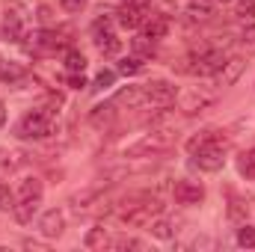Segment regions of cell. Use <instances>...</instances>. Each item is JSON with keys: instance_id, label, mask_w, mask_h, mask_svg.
<instances>
[{"instance_id": "cell-18", "label": "cell", "mask_w": 255, "mask_h": 252, "mask_svg": "<svg viewBox=\"0 0 255 252\" xmlns=\"http://www.w3.org/2000/svg\"><path fill=\"white\" fill-rule=\"evenodd\" d=\"M142 12H145V9H136V6H122V12H119V24H122V27H128V30L139 27V24H142Z\"/></svg>"}, {"instance_id": "cell-10", "label": "cell", "mask_w": 255, "mask_h": 252, "mask_svg": "<svg viewBox=\"0 0 255 252\" xmlns=\"http://www.w3.org/2000/svg\"><path fill=\"white\" fill-rule=\"evenodd\" d=\"M65 232V217H63V211H45L42 217H39V235L42 238H60Z\"/></svg>"}, {"instance_id": "cell-8", "label": "cell", "mask_w": 255, "mask_h": 252, "mask_svg": "<svg viewBox=\"0 0 255 252\" xmlns=\"http://www.w3.org/2000/svg\"><path fill=\"white\" fill-rule=\"evenodd\" d=\"M244 65H247V63H244L241 57L223 60V65L214 71V80H217V86H223V89H226V86H235V83H238V77L244 74Z\"/></svg>"}, {"instance_id": "cell-31", "label": "cell", "mask_w": 255, "mask_h": 252, "mask_svg": "<svg viewBox=\"0 0 255 252\" xmlns=\"http://www.w3.org/2000/svg\"><path fill=\"white\" fill-rule=\"evenodd\" d=\"M65 12H83L86 9V0H60Z\"/></svg>"}, {"instance_id": "cell-11", "label": "cell", "mask_w": 255, "mask_h": 252, "mask_svg": "<svg viewBox=\"0 0 255 252\" xmlns=\"http://www.w3.org/2000/svg\"><path fill=\"white\" fill-rule=\"evenodd\" d=\"M116 107H128V110H136L145 104V86H125L116 92Z\"/></svg>"}, {"instance_id": "cell-22", "label": "cell", "mask_w": 255, "mask_h": 252, "mask_svg": "<svg viewBox=\"0 0 255 252\" xmlns=\"http://www.w3.org/2000/svg\"><path fill=\"white\" fill-rule=\"evenodd\" d=\"M33 45L36 48H57L60 45V36L57 33H48V30H39V33H33Z\"/></svg>"}, {"instance_id": "cell-25", "label": "cell", "mask_w": 255, "mask_h": 252, "mask_svg": "<svg viewBox=\"0 0 255 252\" xmlns=\"http://www.w3.org/2000/svg\"><path fill=\"white\" fill-rule=\"evenodd\" d=\"M65 68H68V71H83V68H86V57H83L80 51H68V54H65Z\"/></svg>"}, {"instance_id": "cell-26", "label": "cell", "mask_w": 255, "mask_h": 252, "mask_svg": "<svg viewBox=\"0 0 255 252\" xmlns=\"http://www.w3.org/2000/svg\"><path fill=\"white\" fill-rule=\"evenodd\" d=\"M238 18L241 21H255V0H241L238 3Z\"/></svg>"}, {"instance_id": "cell-16", "label": "cell", "mask_w": 255, "mask_h": 252, "mask_svg": "<svg viewBox=\"0 0 255 252\" xmlns=\"http://www.w3.org/2000/svg\"><path fill=\"white\" fill-rule=\"evenodd\" d=\"M83 244H86L89 250H104V247H110L113 241H110V232H107L104 226H98V229H89V232H86Z\"/></svg>"}, {"instance_id": "cell-28", "label": "cell", "mask_w": 255, "mask_h": 252, "mask_svg": "<svg viewBox=\"0 0 255 252\" xmlns=\"http://www.w3.org/2000/svg\"><path fill=\"white\" fill-rule=\"evenodd\" d=\"M110 247L113 250H142V241H136V238H116Z\"/></svg>"}, {"instance_id": "cell-7", "label": "cell", "mask_w": 255, "mask_h": 252, "mask_svg": "<svg viewBox=\"0 0 255 252\" xmlns=\"http://www.w3.org/2000/svg\"><path fill=\"white\" fill-rule=\"evenodd\" d=\"M172 199H175L178 205H199V202L205 199V187H202V184H196V181L181 178V181H175V184H172Z\"/></svg>"}, {"instance_id": "cell-35", "label": "cell", "mask_w": 255, "mask_h": 252, "mask_svg": "<svg viewBox=\"0 0 255 252\" xmlns=\"http://www.w3.org/2000/svg\"><path fill=\"white\" fill-rule=\"evenodd\" d=\"M208 3H229V0H208Z\"/></svg>"}, {"instance_id": "cell-20", "label": "cell", "mask_w": 255, "mask_h": 252, "mask_svg": "<svg viewBox=\"0 0 255 252\" xmlns=\"http://www.w3.org/2000/svg\"><path fill=\"white\" fill-rule=\"evenodd\" d=\"M151 235L157 241H169V238H175V226L169 220H157V223H151Z\"/></svg>"}, {"instance_id": "cell-21", "label": "cell", "mask_w": 255, "mask_h": 252, "mask_svg": "<svg viewBox=\"0 0 255 252\" xmlns=\"http://www.w3.org/2000/svg\"><path fill=\"white\" fill-rule=\"evenodd\" d=\"M187 15H190L193 21H205V18H211V6H208V0H193L190 6H187Z\"/></svg>"}, {"instance_id": "cell-15", "label": "cell", "mask_w": 255, "mask_h": 252, "mask_svg": "<svg viewBox=\"0 0 255 252\" xmlns=\"http://www.w3.org/2000/svg\"><path fill=\"white\" fill-rule=\"evenodd\" d=\"M27 77V68L21 63H12V60H0V80L3 83H18Z\"/></svg>"}, {"instance_id": "cell-3", "label": "cell", "mask_w": 255, "mask_h": 252, "mask_svg": "<svg viewBox=\"0 0 255 252\" xmlns=\"http://www.w3.org/2000/svg\"><path fill=\"white\" fill-rule=\"evenodd\" d=\"M193 163L202 169V172H220L226 166V145H220L217 139L202 145L196 154H193Z\"/></svg>"}, {"instance_id": "cell-2", "label": "cell", "mask_w": 255, "mask_h": 252, "mask_svg": "<svg viewBox=\"0 0 255 252\" xmlns=\"http://www.w3.org/2000/svg\"><path fill=\"white\" fill-rule=\"evenodd\" d=\"M92 36H95V45H98V51L104 54V57H116L119 51H122V42L116 39V33H113V21L104 15V18H95V24H92Z\"/></svg>"}, {"instance_id": "cell-6", "label": "cell", "mask_w": 255, "mask_h": 252, "mask_svg": "<svg viewBox=\"0 0 255 252\" xmlns=\"http://www.w3.org/2000/svg\"><path fill=\"white\" fill-rule=\"evenodd\" d=\"M175 101V86L169 80H151L145 83V104L151 107H169Z\"/></svg>"}, {"instance_id": "cell-4", "label": "cell", "mask_w": 255, "mask_h": 252, "mask_svg": "<svg viewBox=\"0 0 255 252\" xmlns=\"http://www.w3.org/2000/svg\"><path fill=\"white\" fill-rule=\"evenodd\" d=\"M51 113H45V110H33V113H27L24 116V122L18 127V136H24V139H45L48 133H51Z\"/></svg>"}, {"instance_id": "cell-24", "label": "cell", "mask_w": 255, "mask_h": 252, "mask_svg": "<svg viewBox=\"0 0 255 252\" xmlns=\"http://www.w3.org/2000/svg\"><path fill=\"white\" fill-rule=\"evenodd\" d=\"M238 244H241L244 250H255V226L241 223V229H238Z\"/></svg>"}, {"instance_id": "cell-12", "label": "cell", "mask_w": 255, "mask_h": 252, "mask_svg": "<svg viewBox=\"0 0 255 252\" xmlns=\"http://www.w3.org/2000/svg\"><path fill=\"white\" fill-rule=\"evenodd\" d=\"M166 36H169V18H166V15H151V18L145 21V36H142V39L160 42V39H166Z\"/></svg>"}, {"instance_id": "cell-34", "label": "cell", "mask_w": 255, "mask_h": 252, "mask_svg": "<svg viewBox=\"0 0 255 252\" xmlns=\"http://www.w3.org/2000/svg\"><path fill=\"white\" fill-rule=\"evenodd\" d=\"M6 125V104H3V101H0V127Z\"/></svg>"}, {"instance_id": "cell-9", "label": "cell", "mask_w": 255, "mask_h": 252, "mask_svg": "<svg viewBox=\"0 0 255 252\" xmlns=\"http://www.w3.org/2000/svg\"><path fill=\"white\" fill-rule=\"evenodd\" d=\"M211 104H214V95H211V92H202V89H193V92H184V95H181V113H184V116L205 113Z\"/></svg>"}, {"instance_id": "cell-23", "label": "cell", "mask_w": 255, "mask_h": 252, "mask_svg": "<svg viewBox=\"0 0 255 252\" xmlns=\"http://www.w3.org/2000/svg\"><path fill=\"white\" fill-rule=\"evenodd\" d=\"M18 196H21V199L42 196V181H39V178H24V181H21V187H18Z\"/></svg>"}, {"instance_id": "cell-17", "label": "cell", "mask_w": 255, "mask_h": 252, "mask_svg": "<svg viewBox=\"0 0 255 252\" xmlns=\"http://www.w3.org/2000/svg\"><path fill=\"white\" fill-rule=\"evenodd\" d=\"M247 217H250V202L241 199V196H232L229 199V220L232 223H247Z\"/></svg>"}, {"instance_id": "cell-32", "label": "cell", "mask_w": 255, "mask_h": 252, "mask_svg": "<svg viewBox=\"0 0 255 252\" xmlns=\"http://www.w3.org/2000/svg\"><path fill=\"white\" fill-rule=\"evenodd\" d=\"M12 208V190L0 184V211H9Z\"/></svg>"}, {"instance_id": "cell-13", "label": "cell", "mask_w": 255, "mask_h": 252, "mask_svg": "<svg viewBox=\"0 0 255 252\" xmlns=\"http://www.w3.org/2000/svg\"><path fill=\"white\" fill-rule=\"evenodd\" d=\"M39 202H42V196H30V199H21L18 205H12L15 220H18V223H33V217H36V211H39Z\"/></svg>"}, {"instance_id": "cell-29", "label": "cell", "mask_w": 255, "mask_h": 252, "mask_svg": "<svg viewBox=\"0 0 255 252\" xmlns=\"http://www.w3.org/2000/svg\"><path fill=\"white\" fill-rule=\"evenodd\" d=\"M241 172H244V175H250V178H255V148L250 151V154H244V157H241Z\"/></svg>"}, {"instance_id": "cell-19", "label": "cell", "mask_w": 255, "mask_h": 252, "mask_svg": "<svg viewBox=\"0 0 255 252\" xmlns=\"http://www.w3.org/2000/svg\"><path fill=\"white\" fill-rule=\"evenodd\" d=\"M214 139H217V133H214V130H199L196 136H190V139H187V151H190V154H196L202 145H208V142H214Z\"/></svg>"}, {"instance_id": "cell-1", "label": "cell", "mask_w": 255, "mask_h": 252, "mask_svg": "<svg viewBox=\"0 0 255 252\" xmlns=\"http://www.w3.org/2000/svg\"><path fill=\"white\" fill-rule=\"evenodd\" d=\"M172 139H175V133L169 130V127H154V130H148V133H142L136 142H130L125 148L128 157H145V154H157V151H166L169 145H172Z\"/></svg>"}, {"instance_id": "cell-30", "label": "cell", "mask_w": 255, "mask_h": 252, "mask_svg": "<svg viewBox=\"0 0 255 252\" xmlns=\"http://www.w3.org/2000/svg\"><path fill=\"white\" fill-rule=\"evenodd\" d=\"M113 80H116V71H101L95 77V86L92 89H107V86H113Z\"/></svg>"}, {"instance_id": "cell-33", "label": "cell", "mask_w": 255, "mask_h": 252, "mask_svg": "<svg viewBox=\"0 0 255 252\" xmlns=\"http://www.w3.org/2000/svg\"><path fill=\"white\" fill-rule=\"evenodd\" d=\"M122 6H136V9H148L151 0H122Z\"/></svg>"}, {"instance_id": "cell-14", "label": "cell", "mask_w": 255, "mask_h": 252, "mask_svg": "<svg viewBox=\"0 0 255 252\" xmlns=\"http://www.w3.org/2000/svg\"><path fill=\"white\" fill-rule=\"evenodd\" d=\"M116 119V101H107V104H98V107H92L89 110V122L92 125H110Z\"/></svg>"}, {"instance_id": "cell-5", "label": "cell", "mask_w": 255, "mask_h": 252, "mask_svg": "<svg viewBox=\"0 0 255 252\" xmlns=\"http://www.w3.org/2000/svg\"><path fill=\"white\" fill-rule=\"evenodd\" d=\"M27 36V15L21 6H12L6 9V18H3V39L6 42H21Z\"/></svg>"}, {"instance_id": "cell-27", "label": "cell", "mask_w": 255, "mask_h": 252, "mask_svg": "<svg viewBox=\"0 0 255 252\" xmlns=\"http://www.w3.org/2000/svg\"><path fill=\"white\" fill-rule=\"evenodd\" d=\"M139 68H142V60H139V57H125V60L119 63V71H122V74H136Z\"/></svg>"}]
</instances>
